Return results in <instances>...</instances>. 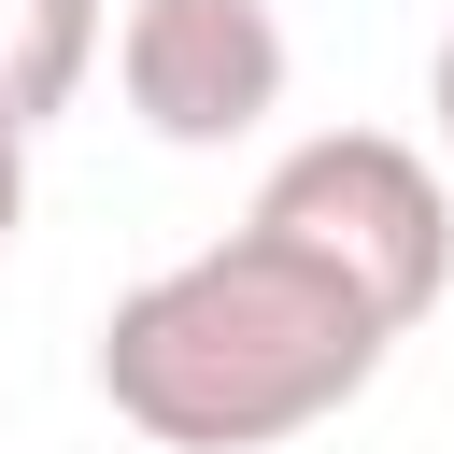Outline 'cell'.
Here are the masks:
<instances>
[{
    "mask_svg": "<svg viewBox=\"0 0 454 454\" xmlns=\"http://www.w3.org/2000/svg\"><path fill=\"white\" fill-rule=\"evenodd\" d=\"M397 340L284 241L227 227L199 255H170L156 284H128L99 312V397L114 426L170 440V454H270L298 426H326L340 397H369Z\"/></svg>",
    "mask_w": 454,
    "mask_h": 454,
    "instance_id": "obj_1",
    "label": "cell"
},
{
    "mask_svg": "<svg viewBox=\"0 0 454 454\" xmlns=\"http://www.w3.org/2000/svg\"><path fill=\"white\" fill-rule=\"evenodd\" d=\"M241 227L284 241V255H312L383 340H411V326L440 312V284H454V199H440V156L397 142V128H312V142H284Z\"/></svg>",
    "mask_w": 454,
    "mask_h": 454,
    "instance_id": "obj_2",
    "label": "cell"
},
{
    "mask_svg": "<svg viewBox=\"0 0 454 454\" xmlns=\"http://www.w3.org/2000/svg\"><path fill=\"white\" fill-rule=\"evenodd\" d=\"M284 71H298V43H284L270 0H128L114 14V85L170 156L255 142L284 114Z\"/></svg>",
    "mask_w": 454,
    "mask_h": 454,
    "instance_id": "obj_3",
    "label": "cell"
},
{
    "mask_svg": "<svg viewBox=\"0 0 454 454\" xmlns=\"http://www.w3.org/2000/svg\"><path fill=\"white\" fill-rule=\"evenodd\" d=\"M114 14L99 0H0V128H57L99 71Z\"/></svg>",
    "mask_w": 454,
    "mask_h": 454,
    "instance_id": "obj_4",
    "label": "cell"
},
{
    "mask_svg": "<svg viewBox=\"0 0 454 454\" xmlns=\"http://www.w3.org/2000/svg\"><path fill=\"white\" fill-rule=\"evenodd\" d=\"M14 227H28V128H0V255H14Z\"/></svg>",
    "mask_w": 454,
    "mask_h": 454,
    "instance_id": "obj_5",
    "label": "cell"
},
{
    "mask_svg": "<svg viewBox=\"0 0 454 454\" xmlns=\"http://www.w3.org/2000/svg\"><path fill=\"white\" fill-rule=\"evenodd\" d=\"M426 128H440V156H454V28H440V57H426Z\"/></svg>",
    "mask_w": 454,
    "mask_h": 454,
    "instance_id": "obj_6",
    "label": "cell"
}]
</instances>
